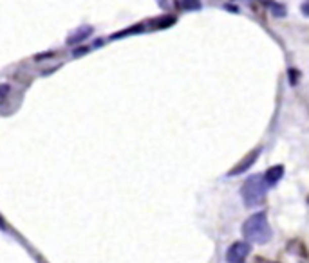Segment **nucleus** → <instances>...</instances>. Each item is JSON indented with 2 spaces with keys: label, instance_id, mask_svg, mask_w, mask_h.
Returning a JSON list of instances; mask_svg holds the SVG:
<instances>
[{
  "label": "nucleus",
  "instance_id": "obj_2",
  "mask_svg": "<svg viewBox=\"0 0 309 263\" xmlns=\"http://www.w3.org/2000/svg\"><path fill=\"white\" fill-rule=\"evenodd\" d=\"M268 191V184L264 182L262 175H251L246 179V182L241 188V196L244 200L246 207H257L264 202Z\"/></svg>",
  "mask_w": 309,
  "mask_h": 263
},
{
  "label": "nucleus",
  "instance_id": "obj_5",
  "mask_svg": "<svg viewBox=\"0 0 309 263\" xmlns=\"http://www.w3.org/2000/svg\"><path fill=\"white\" fill-rule=\"evenodd\" d=\"M262 177H264V182H266L270 188H273V186H277V184L280 182V179L284 177V166L282 164H275V166H271Z\"/></svg>",
  "mask_w": 309,
  "mask_h": 263
},
{
  "label": "nucleus",
  "instance_id": "obj_7",
  "mask_svg": "<svg viewBox=\"0 0 309 263\" xmlns=\"http://www.w3.org/2000/svg\"><path fill=\"white\" fill-rule=\"evenodd\" d=\"M270 9H271V13H273L275 17H286V15H288V11H286V8H284L282 4H273V2H271Z\"/></svg>",
  "mask_w": 309,
  "mask_h": 263
},
{
  "label": "nucleus",
  "instance_id": "obj_9",
  "mask_svg": "<svg viewBox=\"0 0 309 263\" xmlns=\"http://www.w3.org/2000/svg\"><path fill=\"white\" fill-rule=\"evenodd\" d=\"M260 2H264V4H266V2L268 4H271V0H260Z\"/></svg>",
  "mask_w": 309,
  "mask_h": 263
},
{
  "label": "nucleus",
  "instance_id": "obj_4",
  "mask_svg": "<svg viewBox=\"0 0 309 263\" xmlns=\"http://www.w3.org/2000/svg\"><path fill=\"white\" fill-rule=\"evenodd\" d=\"M251 247L248 242H235L230 245L226 252V261L228 263H244V259L250 254Z\"/></svg>",
  "mask_w": 309,
  "mask_h": 263
},
{
  "label": "nucleus",
  "instance_id": "obj_6",
  "mask_svg": "<svg viewBox=\"0 0 309 263\" xmlns=\"http://www.w3.org/2000/svg\"><path fill=\"white\" fill-rule=\"evenodd\" d=\"M181 6H183V9H187V11H201V9H203L201 0H181Z\"/></svg>",
  "mask_w": 309,
  "mask_h": 263
},
{
  "label": "nucleus",
  "instance_id": "obj_8",
  "mask_svg": "<svg viewBox=\"0 0 309 263\" xmlns=\"http://www.w3.org/2000/svg\"><path fill=\"white\" fill-rule=\"evenodd\" d=\"M302 15H304V17H309V0L302 4Z\"/></svg>",
  "mask_w": 309,
  "mask_h": 263
},
{
  "label": "nucleus",
  "instance_id": "obj_3",
  "mask_svg": "<svg viewBox=\"0 0 309 263\" xmlns=\"http://www.w3.org/2000/svg\"><path fill=\"white\" fill-rule=\"evenodd\" d=\"M260 153H262V148H260V146H257V148H253L251 151H248V153H246L244 157H242V159L239 161V163L235 164L232 170H230L228 177H235V175H241V173H246L255 163H257V159L260 157Z\"/></svg>",
  "mask_w": 309,
  "mask_h": 263
},
{
  "label": "nucleus",
  "instance_id": "obj_1",
  "mask_svg": "<svg viewBox=\"0 0 309 263\" xmlns=\"http://www.w3.org/2000/svg\"><path fill=\"white\" fill-rule=\"evenodd\" d=\"M242 234L248 243H268L273 238V231H271L268 215L264 211L251 215L248 220L242 224Z\"/></svg>",
  "mask_w": 309,
  "mask_h": 263
}]
</instances>
